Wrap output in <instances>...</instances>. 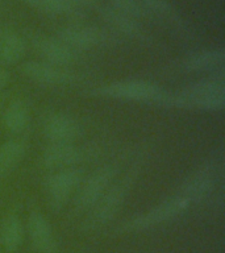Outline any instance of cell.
Wrapping results in <instances>:
<instances>
[{"label": "cell", "mask_w": 225, "mask_h": 253, "mask_svg": "<svg viewBox=\"0 0 225 253\" xmlns=\"http://www.w3.org/2000/svg\"><path fill=\"white\" fill-rule=\"evenodd\" d=\"M137 177L138 168H133L121 178V181L111 185L106 193L103 194V197L99 199L98 203L92 207L83 223L82 228L84 231H95L102 228L107 223L114 219L125 203Z\"/></svg>", "instance_id": "6da1fadb"}, {"label": "cell", "mask_w": 225, "mask_h": 253, "mask_svg": "<svg viewBox=\"0 0 225 253\" xmlns=\"http://www.w3.org/2000/svg\"><path fill=\"white\" fill-rule=\"evenodd\" d=\"M169 104L193 107L207 111L223 110L225 106V87L223 81H205L187 87L181 94L170 96Z\"/></svg>", "instance_id": "7a4b0ae2"}, {"label": "cell", "mask_w": 225, "mask_h": 253, "mask_svg": "<svg viewBox=\"0 0 225 253\" xmlns=\"http://www.w3.org/2000/svg\"><path fill=\"white\" fill-rule=\"evenodd\" d=\"M95 94L112 99H124L134 102H154L159 104H169L170 95H167L155 83L148 81H121L102 86L95 90Z\"/></svg>", "instance_id": "3957f363"}, {"label": "cell", "mask_w": 225, "mask_h": 253, "mask_svg": "<svg viewBox=\"0 0 225 253\" xmlns=\"http://www.w3.org/2000/svg\"><path fill=\"white\" fill-rule=\"evenodd\" d=\"M117 175V166L108 164L98 170H95L86 181H82L78 187V194L75 197L74 211L75 213H83L91 211L99 199L103 197L107 189Z\"/></svg>", "instance_id": "277c9868"}, {"label": "cell", "mask_w": 225, "mask_h": 253, "mask_svg": "<svg viewBox=\"0 0 225 253\" xmlns=\"http://www.w3.org/2000/svg\"><path fill=\"white\" fill-rule=\"evenodd\" d=\"M83 179L84 171L75 168L57 170L55 173L50 174L45 181V193L50 209L54 211L63 209Z\"/></svg>", "instance_id": "5b68a950"}, {"label": "cell", "mask_w": 225, "mask_h": 253, "mask_svg": "<svg viewBox=\"0 0 225 253\" xmlns=\"http://www.w3.org/2000/svg\"><path fill=\"white\" fill-rule=\"evenodd\" d=\"M189 202L181 195L174 197L171 199L162 202L161 205L155 206L154 209L149 210L148 212L141 213L138 216L130 219L122 225L121 229L126 232H137V231H145V229L153 228L155 225L171 220L174 217L179 216L188 207Z\"/></svg>", "instance_id": "8992f818"}, {"label": "cell", "mask_w": 225, "mask_h": 253, "mask_svg": "<svg viewBox=\"0 0 225 253\" xmlns=\"http://www.w3.org/2000/svg\"><path fill=\"white\" fill-rule=\"evenodd\" d=\"M43 134L51 144H71L80 134V126L74 118L53 114L43 123Z\"/></svg>", "instance_id": "52a82bcc"}, {"label": "cell", "mask_w": 225, "mask_h": 253, "mask_svg": "<svg viewBox=\"0 0 225 253\" xmlns=\"http://www.w3.org/2000/svg\"><path fill=\"white\" fill-rule=\"evenodd\" d=\"M58 40H61L65 45L78 50H87L95 47L106 41V33L95 27H66L59 29Z\"/></svg>", "instance_id": "ba28073f"}, {"label": "cell", "mask_w": 225, "mask_h": 253, "mask_svg": "<svg viewBox=\"0 0 225 253\" xmlns=\"http://www.w3.org/2000/svg\"><path fill=\"white\" fill-rule=\"evenodd\" d=\"M23 74L31 81L47 86H57V84H67L73 81V74L63 70L62 67L55 66L47 62H36L29 61L24 63L21 67Z\"/></svg>", "instance_id": "9c48e42d"}, {"label": "cell", "mask_w": 225, "mask_h": 253, "mask_svg": "<svg viewBox=\"0 0 225 253\" xmlns=\"http://www.w3.org/2000/svg\"><path fill=\"white\" fill-rule=\"evenodd\" d=\"M84 158V152L73 144H50L43 150L41 161L47 169L61 170L71 168Z\"/></svg>", "instance_id": "30bf717a"}, {"label": "cell", "mask_w": 225, "mask_h": 253, "mask_svg": "<svg viewBox=\"0 0 225 253\" xmlns=\"http://www.w3.org/2000/svg\"><path fill=\"white\" fill-rule=\"evenodd\" d=\"M33 46L38 54L45 59V62L55 66H66L74 61V53L70 47L58 39L37 35L32 40Z\"/></svg>", "instance_id": "8fae6325"}, {"label": "cell", "mask_w": 225, "mask_h": 253, "mask_svg": "<svg viewBox=\"0 0 225 253\" xmlns=\"http://www.w3.org/2000/svg\"><path fill=\"white\" fill-rule=\"evenodd\" d=\"M27 228L32 244L39 253H55L57 244L54 235L45 215L39 211H33L28 217Z\"/></svg>", "instance_id": "7c38bea8"}, {"label": "cell", "mask_w": 225, "mask_h": 253, "mask_svg": "<svg viewBox=\"0 0 225 253\" xmlns=\"http://www.w3.org/2000/svg\"><path fill=\"white\" fill-rule=\"evenodd\" d=\"M25 42L23 37L11 28H0V62L17 63L24 57Z\"/></svg>", "instance_id": "4fadbf2b"}, {"label": "cell", "mask_w": 225, "mask_h": 253, "mask_svg": "<svg viewBox=\"0 0 225 253\" xmlns=\"http://www.w3.org/2000/svg\"><path fill=\"white\" fill-rule=\"evenodd\" d=\"M213 186L212 174L208 169L197 170L182 186L181 197L191 201H200L209 194Z\"/></svg>", "instance_id": "5bb4252c"}, {"label": "cell", "mask_w": 225, "mask_h": 253, "mask_svg": "<svg viewBox=\"0 0 225 253\" xmlns=\"http://www.w3.org/2000/svg\"><path fill=\"white\" fill-rule=\"evenodd\" d=\"M27 150L25 142L13 138L0 146V178L8 177L19 166Z\"/></svg>", "instance_id": "9a60e30c"}, {"label": "cell", "mask_w": 225, "mask_h": 253, "mask_svg": "<svg viewBox=\"0 0 225 253\" xmlns=\"http://www.w3.org/2000/svg\"><path fill=\"white\" fill-rule=\"evenodd\" d=\"M24 240L23 221L16 213H8L0 223V244L7 251H16Z\"/></svg>", "instance_id": "2e32d148"}, {"label": "cell", "mask_w": 225, "mask_h": 253, "mask_svg": "<svg viewBox=\"0 0 225 253\" xmlns=\"http://www.w3.org/2000/svg\"><path fill=\"white\" fill-rule=\"evenodd\" d=\"M4 126L8 132L13 134H19L27 129L31 122V112L29 108L23 100H13L5 108L3 116Z\"/></svg>", "instance_id": "e0dca14e"}, {"label": "cell", "mask_w": 225, "mask_h": 253, "mask_svg": "<svg viewBox=\"0 0 225 253\" xmlns=\"http://www.w3.org/2000/svg\"><path fill=\"white\" fill-rule=\"evenodd\" d=\"M100 15L107 23L112 25L116 31L121 32L124 35L130 37H141L142 28L137 23V19L130 17V16L118 12L112 7H103L100 9Z\"/></svg>", "instance_id": "ac0fdd59"}, {"label": "cell", "mask_w": 225, "mask_h": 253, "mask_svg": "<svg viewBox=\"0 0 225 253\" xmlns=\"http://www.w3.org/2000/svg\"><path fill=\"white\" fill-rule=\"evenodd\" d=\"M225 59L224 49H211V50L199 51L196 54H192L191 57L186 59L185 67L189 71L207 70L212 69L219 65H223Z\"/></svg>", "instance_id": "d6986e66"}, {"label": "cell", "mask_w": 225, "mask_h": 253, "mask_svg": "<svg viewBox=\"0 0 225 253\" xmlns=\"http://www.w3.org/2000/svg\"><path fill=\"white\" fill-rule=\"evenodd\" d=\"M111 7L125 15L138 19L144 16V8L138 0H110Z\"/></svg>", "instance_id": "ffe728a7"}, {"label": "cell", "mask_w": 225, "mask_h": 253, "mask_svg": "<svg viewBox=\"0 0 225 253\" xmlns=\"http://www.w3.org/2000/svg\"><path fill=\"white\" fill-rule=\"evenodd\" d=\"M39 1H41V11L54 13V15L69 12L74 5L71 0H39Z\"/></svg>", "instance_id": "44dd1931"}, {"label": "cell", "mask_w": 225, "mask_h": 253, "mask_svg": "<svg viewBox=\"0 0 225 253\" xmlns=\"http://www.w3.org/2000/svg\"><path fill=\"white\" fill-rule=\"evenodd\" d=\"M142 3L149 9H151L154 13H158L161 16L169 15L171 12V5H170L169 0H142Z\"/></svg>", "instance_id": "7402d4cb"}, {"label": "cell", "mask_w": 225, "mask_h": 253, "mask_svg": "<svg viewBox=\"0 0 225 253\" xmlns=\"http://www.w3.org/2000/svg\"><path fill=\"white\" fill-rule=\"evenodd\" d=\"M11 81V75L4 67H0V88L8 86V83Z\"/></svg>", "instance_id": "603a6c76"}, {"label": "cell", "mask_w": 225, "mask_h": 253, "mask_svg": "<svg viewBox=\"0 0 225 253\" xmlns=\"http://www.w3.org/2000/svg\"><path fill=\"white\" fill-rule=\"evenodd\" d=\"M73 4H78V5H83V7H88L95 3V0H71Z\"/></svg>", "instance_id": "cb8c5ba5"}, {"label": "cell", "mask_w": 225, "mask_h": 253, "mask_svg": "<svg viewBox=\"0 0 225 253\" xmlns=\"http://www.w3.org/2000/svg\"><path fill=\"white\" fill-rule=\"evenodd\" d=\"M24 1H25L27 4H29L31 7L41 9V1H39V0H24Z\"/></svg>", "instance_id": "d4e9b609"}]
</instances>
